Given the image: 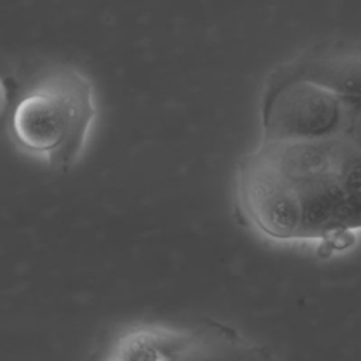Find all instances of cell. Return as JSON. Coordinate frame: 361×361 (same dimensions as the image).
Here are the masks:
<instances>
[{"label":"cell","instance_id":"ba28073f","mask_svg":"<svg viewBox=\"0 0 361 361\" xmlns=\"http://www.w3.org/2000/svg\"><path fill=\"white\" fill-rule=\"evenodd\" d=\"M6 103H7V92H6V87H4L3 80L0 79V114H1V111H3V109H4V106H6Z\"/></svg>","mask_w":361,"mask_h":361},{"label":"cell","instance_id":"6da1fadb","mask_svg":"<svg viewBox=\"0 0 361 361\" xmlns=\"http://www.w3.org/2000/svg\"><path fill=\"white\" fill-rule=\"evenodd\" d=\"M97 117L92 82L63 66L41 73L20 96L10 117L14 144L34 159L68 169L86 149Z\"/></svg>","mask_w":361,"mask_h":361},{"label":"cell","instance_id":"277c9868","mask_svg":"<svg viewBox=\"0 0 361 361\" xmlns=\"http://www.w3.org/2000/svg\"><path fill=\"white\" fill-rule=\"evenodd\" d=\"M240 195L251 221L267 235L302 238V217L296 196L282 173L258 149L240 171Z\"/></svg>","mask_w":361,"mask_h":361},{"label":"cell","instance_id":"7a4b0ae2","mask_svg":"<svg viewBox=\"0 0 361 361\" xmlns=\"http://www.w3.org/2000/svg\"><path fill=\"white\" fill-rule=\"evenodd\" d=\"M268 358L262 347L219 323L172 327L135 323L120 330L107 345L106 360Z\"/></svg>","mask_w":361,"mask_h":361},{"label":"cell","instance_id":"5b68a950","mask_svg":"<svg viewBox=\"0 0 361 361\" xmlns=\"http://www.w3.org/2000/svg\"><path fill=\"white\" fill-rule=\"evenodd\" d=\"M298 78L313 82L348 104L361 103V42H330L312 48L272 79Z\"/></svg>","mask_w":361,"mask_h":361},{"label":"cell","instance_id":"52a82bcc","mask_svg":"<svg viewBox=\"0 0 361 361\" xmlns=\"http://www.w3.org/2000/svg\"><path fill=\"white\" fill-rule=\"evenodd\" d=\"M340 134L361 151V103H347L345 118Z\"/></svg>","mask_w":361,"mask_h":361},{"label":"cell","instance_id":"3957f363","mask_svg":"<svg viewBox=\"0 0 361 361\" xmlns=\"http://www.w3.org/2000/svg\"><path fill=\"white\" fill-rule=\"evenodd\" d=\"M347 103L305 79H271L265 92V141H306L338 135Z\"/></svg>","mask_w":361,"mask_h":361},{"label":"cell","instance_id":"8992f818","mask_svg":"<svg viewBox=\"0 0 361 361\" xmlns=\"http://www.w3.org/2000/svg\"><path fill=\"white\" fill-rule=\"evenodd\" d=\"M337 172L354 227H361V151L345 137H337Z\"/></svg>","mask_w":361,"mask_h":361}]
</instances>
